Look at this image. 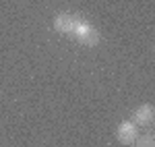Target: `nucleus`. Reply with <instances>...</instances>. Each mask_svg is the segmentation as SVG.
I'll list each match as a JSON object with an SVG mask.
<instances>
[{
	"mask_svg": "<svg viewBox=\"0 0 155 147\" xmlns=\"http://www.w3.org/2000/svg\"><path fill=\"white\" fill-rule=\"evenodd\" d=\"M77 23H79V19L74 15H68V12H62V15H58L54 19V27H56V31H60V33H72Z\"/></svg>",
	"mask_w": 155,
	"mask_h": 147,
	"instance_id": "3",
	"label": "nucleus"
},
{
	"mask_svg": "<svg viewBox=\"0 0 155 147\" xmlns=\"http://www.w3.org/2000/svg\"><path fill=\"white\" fill-rule=\"evenodd\" d=\"M134 147H155V139H153V135L137 137V141H134Z\"/></svg>",
	"mask_w": 155,
	"mask_h": 147,
	"instance_id": "5",
	"label": "nucleus"
},
{
	"mask_svg": "<svg viewBox=\"0 0 155 147\" xmlns=\"http://www.w3.org/2000/svg\"><path fill=\"white\" fill-rule=\"evenodd\" d=\"M72 35L77 37L83 46H89V48L97 46V42H99V31H97L93 25H89L87 21H81V19H79V23L74 27Z\"/></svg>",
	"mask_w": 155,
	"mask_h": 147,
	"instance_id": "1",
	"label": "nucleus"
},
{
	"mask_svg": "<svg viewBox=\"0 0 155 147\" xmlns=\"http://www.w3.org/2000/svg\"><path fill=\"white\" fill-rule=\"evenodd\" d=\"M116 137H118V141L122 143V145H130V143H134L137 137H139L137 124H134V122H122V124H118Z\"/></svg>",
	"mask_w": 155,
	"mask_h": 147,
	"instance_id": "2",
	"label": "nucleus"
},
{
	"mask_svg": "<svg viewBox=\"0 0 155 147\" xmlns=\"http://www.w3.org/2000/svg\"><path fill=\"white\" fill-rule=\"evenodd\" d=\"M155 118V112H153V106L151 104H145L141 106L139 110L134 112V124H141V126H149L153 122Z\"/></svg>",
	"mask_w": 155,
	"mask_h": 147,
	"instance_id": "4",
	"label": "nucleus"
}]
</instances>
